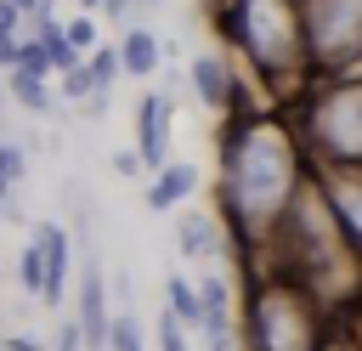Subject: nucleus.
Here are the masks:
<instances>
[{"label": "nucleus", "instance_id": "obj_1", "mask_svg": "<svg viewBox=\"0 0 362 351\" xmlns=\"http://www.w3.org/2000/svg\"><path fill=\"white\" fill-rule=\"evenodd\" d=\"M300 181V147L277 119H238L221 136V226H232L238 243H272Z\"/></svg>", "mask_w": 362, "mask_h": 351}, {"label": "nucleus", "instance_id": "obj_2", "mask_svg": "<svg viewBox=\"0 0 362 351\" xmlns=\"http://www.w3.org/2000/svg\"><path fill=\"white\" fill-rule=\"evenodd\" d=\"M221 28L266 79H288L305 68L300 0H221Z\"/></svg>", "mask_w": 362, "mask_h": 351}, {"label": "nucleus", "instance_id": "obj_3", "mask_svg": "<svg viewBox=\"0 0 362 351\" xmlns=\"http://www.w3.org/2000/svg\"><path fill=\"white\" fill-rule=\"evenodd\" d=\"M238 340H243L249 351H317V345H322V300H317L305 283L272 272V277L255 289L249 323H243Z\"/></svg>", "mask_w": 362, "mask_h": 351}, {"label": "nucleus", "instance_id": "obj_4", "mask_svg": "<svg viewBox=\"0 0 362 351\" xmlns=\"http://www.w3.org/2000/svg\"><path fill=\"white\" fill-rule=\"evenodd\" d=\"M305 142L322 170H362V85L334 79L305 102Z\"/></svg>", "mask_w": 362, "mask_h": 351}, {"label": "nucleus", "instance_id": "obj_5", "mask_svg": "<svg viewBox=\"0 0 362 351\" xmlns=\"http://www.w3.org/2000/svg\"><path fill=\"white\" fill-rule=\"evenodd\" d=\"M305 68L345 74L362 57V0H300Z\"/></svg>", "mask_w": 362, "mask_h": 351}, {"label": "nucleus", "instance_id": "obj_6", "mask_svg": "<svg viewBox=\"0 0 362 351\" xmlns=\"http://www.w3.org/2000/svg\"><path fill=\"white\" fill-rule=\"evenodd\" d=\"M311 181H317V192H322V204H328L345 249L362 255V170H322Z\"/></svg>", "mask_w": 362, "mask_h": 351}, {"label": "nucleus", "instance_id": "obj_7", "mask_svg": "<svg viewBox=\"0 0 362 351\" xmlns=\"http://www.w3.org/2000/svg\"><path fill=\"white\" fill-rule=\"evenodd\" d=\"M68 317H74V328H79L85 351H102L113 306H107V272H102V260H96V255L79 266V300H74V311H68Z\"/></svg>", "mask_w": 362, "mask_h": 351}, {"label": "nucleus", "instance_id": "obj_8", "mask_svg": "<svg viewBox=\"0 0 362 351\" xmlns=\"http://www.w3.org/2000/svg\"><path fill=\"white\" fill-rule=\"evenodd\" d=\"M170 113H175L170 91H147L136 102V159H141V170L170 164Z\"/></svg>", "mask_w": 362, "mask_h": 351}, {"label": "nucleus", "instance_id": "obj_9", "mask_svg": "<svg viewBox=\"0 0 362 351\" xmlns=\"http://www.w3.org/2000/svg\"><path fill=\"white\" fill-rule=\"evenodd\" d=\"M187 79H192V96H198V108H209V113H232V108L243 102V91H238V74H232V62H226L221 51H198V57L187 62Z\"/></svg>", "mask_w": 362, "mask_h": 351}, {"label": "nucleus", "instance_id": "obj_10", "mask_svg": "<svg viewBox=\"0 0 362 351\" xmlns=\"http://www.w3.org/2000/svg\"><path fill=\"white\" fill-rule=\"evenodd\" d=\"M34 243H40V260H45V289H40V306H62L68 300V272H74V238H68V226H57V221H45L40 232H34Z\"/></svg>", "mask_w": 362, "mask_h": 351}, {"label": "nucleus", "instance_id": "obj_11", "mask_svg": "<svg viewBox=\"0 0 362 351\" xmlns=\"http://www.w3.org/2000/svg\"><path fill=\"white\" fill-rule=\"evenodd\" d=\"M198 181H204V170L198 164H187V159H170L164 170H153V181H147V209L153 215H164V209H175V204H187L192 192H198Z\"/></svg>", "mask_w": 362, "mask_h": 351}, {"label": "nucleus", "instance_id": "obj_12", "mask_svg": "<svg viewBox=\"0 0 362 351\" xmlns=\"http://www.w3.org/2000/svg\"><path fill=\"white\" fill-rule=\"evenodd\" d=\"M198 334L209 340V334H232L238 323H232V277L226 272H204L198 283Z\"/></svg>", "mask_w": 362, "mask_h": 351}, {"label": "nucleus", "instance_id": "obj_13", "mask_svg": "<svg viewBox=\"0 0 362 351\" xmlns=\"http://www.w3.org/2000/svg\"><path fill=\"white\" fill-rule=\"evenodd\" d=\"M113 57H119V74H130V79H153V74H158L164 45H158V34H153V28L130 23V28L113 40Z\"/></svg>", "mask_w": 362, "mask_h": 351}, {"label": "nucleus", "instance_id": "obj_14", "mask_svg": "<svg viewBox=\"0 0 362 351\" xmlns=\"http://www.w3.org/2000/svg\"><path fill=\"white\" fill-rule=\"evenodd\" d=\"M175 243H181L187 260H215V255L226 249V226H221L215 215H204V209H187V215L175 221Z\"/></svg>", "mask_w": 362, "mask_h": 351}, {"label": "nucleus", "instance_id": "obj_15", "mask_svg": "<svg viewBox=\"0 0 362 351\" xmlns=\"http://www.w3.org/2000/svg\"><path fill=\"white\" fill-rule=\"evenodd\" d=\"M0 85H6V102H17L23 113H51V108H57L51 79H34V74H17V68H11Z\"/></svg>", "mask_w": 362, "mask_h": 351}, {"label": "nucleus", "instance_id": "obj_16", "mask_svg": "<svg viewBox=\"0 0 362 351\" xmlns=\"http://www.w3.org/2000/svg\"><path fill=\"white\" fill-rule=\"evenodd\" d=\"M102 351H147V323L136 317V306H119V311L107 317V340H102Z\"/></svg>", "mask_w": 362, "mask_h": 351}, {"label": "nucleus", "instance_id": "obj_17", "mask_svg": "<svg viewBox=\"0 0 362 351\" xmlns=\"http://www.w3.org/2000/svg\"><path fill=\"white\" fill-rule=\"evenodd\" d=\"M164 317H175L181 328H198V289L187 277H164Z\"/></svg>", "mask_w": 362, "mask_h": 351}, {"label": "nucleus", "instance_id": "obj_18", "mask_svg": "<svg viewBox=\"0 0 362 351\" xmlns=\"http://www.w3.org/2000/svg\"><path fill=\"white\" fill-rule=\"evenodd\" d=\"M62 40H68V51L85 62V57L102 45V28H96V17H90V11H74V17H62Z\"/></svg>", "mask_w": 362, "mask_h": 351}, {"label": "nucleus", "instance_id": "obj_19", "mask_svg": "<svg viewBox=\"0 0 362 351\" xmlns=\"http://www.w3.org/2000/svg\"><path fill=\"white\" fill-rule=\"evenodd\" d=\"M11 277H17V289H23L28 300H40V289H45V260H40V243H34V238L17 249V266H11Z\"/></svg>", "mask_w": 362, "mask_h": 351}, {"label": "nucleus", "instance_id": "obj_20", "mask_svg": "<svg viewBox=\"0 0 362 351\" xmlns=\"http://www.w3.org/2000/svg\"><path fill=\"white\" fill-rule=\"evenodd\" d=\"M85 74H90L96 96H113V79H124V74H119V57H113V40H102V45L85 57Z\"/></svg>", "mask_w": 362, "mask_h": 351}, {"label": "nucleus", "instance_id": "obj_21", "mask_svg": "<svg viewBox=\"0 0 362 351\" xmlns=\"http://www.w3.org/2000/svg\"><path fill=\"white\" fill-rule=\"evenodd\" d=\"M23 181H28V153H23V142H6L0 136V198L6 192H23Z\"/></svg>", "mask_w": 362, "mask_h": 351}, {"label": "nucleus", "instance_id": "obj_22", "mask_svg": "<svg viewBox=\"0 0 362 351\" xmlns=\"http://www.w3.org/2000/svg\"><path fill=\"white\" fill-rule=\"evenodd\" d=\"M57 96H62L68 108H85V102L96 96V85H90V74H85V62H79V68H68V74H57Z\"/></svg>", "mask_w": 362, "mask_h": 351}, {"label": "nucleus", "instance_id": "obj_23", "mask_svg": "<svg viewBox=\"0 0 362 351\" xmlns=\"http://www.w3.org/2000/svg\"><path fill=\"white\" fill-rule=\"evenodd\" d=\"M17 74H34V79H51V62H45V51H40V40H17V62H11Z\"/></svg>", "mask_w": 362, "mask_h": 351}, {"label": "nucleus", "instance_id": "obj_24", "mask_svg": "<svg viewBox=\"0 0 362 351\" xmlns=\"http://www.w3.org/2000/svg\"><path fill=\"white\" fill-rule=\"evenodd\" d=\"M158 351H192L187 328H181L175 317H164V311H158Z\"/></svg>", "mask_w": 362, "mask_h": 351}, {"label": "nucleus", "instance_id": "obj_25", "mask_svg": "<svg viewBox=\"0 0 362 351\" xmlns=\"http://www.w3.org/2000/svg\"><path fill=\"white\" fill-rule=\"evenodd\" d=\"M113 176H124V181H136V176H141V159H136V147L113 153Z\"/></svg>", "mask_w": 362, "mask_h": 351}, {"label": "nucleus", "instance_id": "obj_26", "mask_svg": "<svg viewBox=\"0 0 362 351\" xmlns=\"http://www.w3.org/2000/svg\"><path fill=\"white\" fill-rule=\"evenodd\" d=\"M51 351H85V340H79L74 317H62V328H57V345H51Z\"/></svg>", "mask_w": 362, "mask_h": 351}, {"label": "nucleus", "instance_id": "obj_27", "mask_svg": "<svg viewBox=\"0 0 362 351\" xmlns=\"http://www.w3.org/2000/svg\"><path fill=\"white\" fill-rule=\"evenodd\" d=\"M0 221H11V226H23V221H28V209H23V198H17V192H6V198H0Z\"/></svg>", "mask_w": 362, "mask_h": 351}, {"label": "nucleus", "instance_id": "obj_28", "mask_svg": "<svg viewBox=\"0 0 362 351\" xmlns=\"http://www.w3.org/2000/svg\"><path fill=\"white\" fill-rule=\"evenodd\" d=\"M0 351H45V340H34V334H0Z\"/></svg>", "mask_w": 362, "mask_h": 351}, {"label": "nucleus", "instance_id": "obj_29", "mask_svg": "<svg viewBox=\"0 0 362 351\" xmlns=\"http://www.w3.org/2000/svg\"><path fill=\"white\" fill-rule=\"evenodd\" d=\"M17 28H23V11H11V6L0 0V34H6V40H17Z\"/></svg>", "mask_w": 362, "mask_h": 351}, {"label": "nucleus", "instance_id": "obj_30", "mask_svg": "<svg viewBox=\"0 0 362 351\" xmlns=\"http://www.w3.org/2000/svg\"><path fill=\"white\" fill-rule=\"evenodd\" d=\"M11 62H17V40L0 34V74H11Z\"/></svg>", "mask_w": 362, "mask_h": 351}, {"label": "nucleus", "instance_id": "obj_31", "mask_svg": "<svg viewBox=\"0 0 362 351\" xmlns=\"http://www.w3.org/2000/svg\"><path fill=\"white\" fill-rule=\"evenodd\" d=\"M107 102H113V96H90L79 113H85V119H102V113H107Z\"/></svg>", "mask_w": 362, "mask_h": 351}, {"label": "nucleus", "instance_id": "obj_32", "mask_svg": "<svg viewBox=\"0 0 362 351\" xmlns=\"http://www.w3.org/2000/svg\"><path fill=\"white\" fill-rule=\"evenodd\" d=\"M57 6L62 0H34V17H57Z\"/></svg>", "mask_w": 362, "mask_h": 351}, {"label": "nucleus", "instance_id": "obj_33", "mask_svg": "<svg viewBox=\"0 0 362 351\" xmlns=\"http://www.w3.org/2000/svg\"><path fill=\"white\" fill-rule=\"evenodd\" d=\"M11 11H23V17H34V0H6Z\"/></svg>", "mask_w": 362, "mask_h": 351}, {"label": "nucleus", "instance_id": "obj_34", "mask_svg": "<svg viewBox=\"0 0 362 351\" xmlns=\"http://www.w3.org/2000/svg\"><path fill=\"white\" fill-rule=\"evenodd\" d=\"M136 6H141V11H153V6H164V0H130V11H136Z\"/></svg>", "mask_w": 362, "mask_h": 351}, {"label": "nucleus", "instance_id": "obj_35", "mask_svg": "<svg viewBox=\"0 0 362 351\" xmlns=\"http://www.w3.org/2000/svg\"><path fill=\"white\" fill-rule=\"evenodd\" d=\"M317 351H356V345H334V340H322V345H317Z\"/></svg>", "mask_w": 362, "mask_h": 351}, {"label": "nucleus", "instance_id": "obj_36", "mask_svg": "<svg viewBox=\"0 0 362 351\" xmlns=\"http://www.w3.org/2000/svg\"><path fill=\"white\" fill-rule=\"evenodd\" d=\"M79 6H85V11H102V0H79Z\"/></svg>", "mask_w": 362, "mask_h": 351}, {"label": "nucleus", "instance_id": "obj_37", "mask_svg": "<svg viewBox=\"0 0 362 351\" xmlns=\"http://www.w3.org/2000/svg\"><path fill=\"white\" fill-rule=\"evenodd\" d=\"M0 113H6V85H0Z\"/></svg>", "mask_w": 362, "mask_h": 351}]
</instances>
